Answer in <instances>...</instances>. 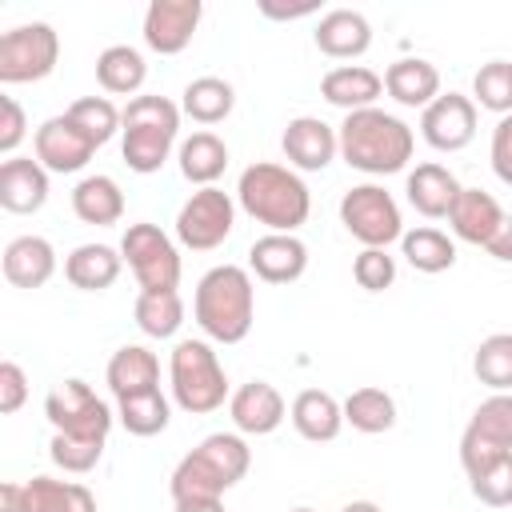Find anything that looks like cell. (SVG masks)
Masks as SVG:
<instances>
[{
  "instance_id": "6da1fadb",
  "label": "cell",
  "mask_w": 512,
  "mask_h": 512,
  "mask_svg": "<svg viewBox=\"0 0 512 512\" xmlns=\"http://www.w3.org/2000/svg\"><path fill=\"white\" fill-rule=\"evenodd\" d=\"M336 136H340L344 164L356 168V172H368V176H392V172H400L412 160V148H416L412 128L400 116L384 112V108L348 112L344 124L336 128Z\"/></svg>"
},
{
  "instance_id": "7a4b0ae2",
  "label": "cell",
  "mask_w": 512,
  "mask_h": 512,
  "mask_svg": "<svg viewBox=\"0 0 512 512\" xmlns=\"http://www.w3.org/2000/svg\"><path fill=\"white\" fill-rule=\"evenodd\" d=\"M192 316H196V324L208 340L240 344L252 332V320H256V288H252L248 268H240V264L208 268L196 284Z\"/></svg>"
},
{
  "instance_id": "3957f363",
  "label": "cell",
  "mask_w": 512,
  "mask_h": 512,
  "mask_svg": "<svg viewBox=\"0 0 512 512\" xmlns=\"http://www.w3.org/2000/svg\"><path fill=\"white\" fill-rule=\"evenodd\" d=\"M236 200L240 208L264 224L268 232H296L308 212H312V192L308 184L284 168V164H272V160H260V164H248L240 172V184H236Z\"/></svg>"
},
{
  "instance_id": "277c9868",
  "label": "cell",
  "mask_w": 512,
  "mask_h": 512,
  "mask_svg": "<svg viewBox=\"0 0 512 512\" xmlns=\"http://www.w3.org/2000/svg\"><path fill=\"white\" fill-rule=\"evenodd\" d=\"M252 468V448L236 432L204 436L172 472V500H220Z\"/></svg>"
},
{
  "instance_id": "5b68a950",
  "label": "cell",
  "mask_w": 512,
  "mask_h": 512,
  "mask_svg": "<svg viewBox=\"0 0 512 512\" xmlns=\"http://www.w3.org/2000/svg\"><path fill=\"white\" fill-rule=\"evenodd\" d=\"M120 152L124 164L140 176L160 172V164L168 160L176 132H180V108L168 96H132L120 120Z\"/></svg>"
},
{
  "instance_id": "8992f818",
  "label": "cell",
  "mask_w": 512,
  "mask_h": 512,
  "mask_svg": "<svg viewBox=\"0 0 512 512\" xmlns=\"http://www.w3.org/2000/svg\"><path fill=\"white\" fill-rule=\"evenodd\" d=\"M168 380H172L176 408H184L188 416H208L224 400H232L224 364L208 340H180L168 360Z\"/></svg>"
},
{
  "instance_id": "52a82bcc",
  "label": "cell",
  "mask_w": 512,
  "mask_h": 512,
  "mask_svg": "<svg viewBox=\"0 0 512 512\" xmlns=\"http://www.w3.org/2000/svg\"><path fill=\"white\" fill-rule=\"evenodd\" d=\"M512 452V392H492L472 412L464 436H460V464L468 476H480L500 456Z\"/></svg>"
},
{
  "instance_id": "ba28073f",
  "label": "cell",
  "mask_w": 512,
  "mask_h": 512,
  "mask_svg": "<svg viewBox=\"0 0 512 512\" xmlns=\"http://www.w3.org/2000/svg\"><path fill=\"white\" fill-rule=\"evenodd\" d=\"M60 60V36L52 24L32 20L8 28L0 36V84H32L44 80Z\"/></svg>"
},
{
  "instance_id": "9c48e42d",
  "label": "cell",
  "mask_w": 512,
  "mask_h": 512,
  "mask_svg": "<svg viewBox=\"0 0 512 512\" xmlns=\"http://www.w3.org/2000/svg\"><path fill=\"white\" fill-rule=\"evenodd\" d=\"M120 256L128 260L140 292H176L180 284V252L156 224H128L120 240Z\"/></svg>"
},
{
  "instance_id": "30bf717a",
  "label": "cell",
  "mask_w": 512,
  "mask_h": 512,
  "mask_svg": "<svg viewBox=\"0 0 512 512\" xmlns=\"http://www.w3.org/2000/svg\"><path fill=\"white\" fill-rule=\"evenodd\" d=\"M44 416H48L52 432H60V436L108 444L112 408H108L84 380H64V384H56V388L48 392V400H44Z\"/></svg>"
},
{
  "instance_id": "8fae6325",
  "label": "cell",
  "mask_w": 512,
  "mask_h": 512,
  "mask_svg": "<svg viewBox=\"0 0 512 512\" xmlns=\"http://www.w3.org/2000/svg\"><path fill=\"white\" fill-rule=\"evenodd\" d=\"M340 224L364 244V248H388L404 236L400 204L380 184H356L340 200Z\"/></svg>"
},
{
  "instance_id": "7c38bea8",
  "label": "cell",
  "mask_w": 512,
  "mask_h": 512,
  "mask_svg": "<svg viewBox=\"0 0 512 512\" xmlns=\"http://www.w3.org/2000/svg\"><path fill=\"white\" fill-rule=\"evenodd\" d=\"M232 224H236V204L224 188H196L180 216H176V240L192 252H212L220 248L228 236H232Z\"/></svg>"
},
{
  "instance_id": "4fadbf2b",
  "label": "cell",
  "mask_w": 512,
  "mask_h": 512,
  "mask_svg": "<svg viewBox=\"0 0 512 512\" xmlns=\"http://www.w3.org/2000/svg\"><path fill=\"white\" fill-rule=\"evenodd\" d=\"M420 136L436 152H460L476 136V104L472 96L460 92H440L424 112H420Z\"/></svg>"
},
{
  "instance_id": "5bb4252c",
  "label": "cell",
  "mask_w": 512,
  "mask_h": 512,
  "mask_svg": "<svg viewBox=\"0 0 512 512\" xmlns=\"http://www.w3.org/2000/svg\"><path fill=\"white\" fill-rule=\"evenodd\" d=\"M36 160L48 168V172H80L92 152L100 148L68 112L60 116H48L40 128H36Z\"/></svg>"
},
{
  "instance_id": "9a60e30c",
  "label": "cell",
  "mask_w": 512,
  "mask_h": 512,
  "mask_svg": "<svg viewBox=\"0 0 512 512\" xmlns=\"http://www.w3.org/2000/svg\"><path fill=\"white\" fill-rule=\"evenodd\" d=\"M200 16H204L200 0H152L144 12V44L160 56H176L192 44Z\"/></svg>"
},
{
  "instance_id": "2e32d148",
  "label": "cell",
  "mask_w": 512,
  "mask_h": 512,
  "mask_svg": "<svg viewBox=\"0 0 512 512\" xmlns=\"http://www.w3.org/2000/svg\"><path fill=\"white\" fill-rule=\"evenodd\" d=\"M280 148H284V156H288L292 168H300V172H324L336 160V152H340V136L320 116H296V120H288V128L280 136Z\"/></svg>"
},
{
  "instance_id": "e0dca14e",
  "label": "cell",
  "mask_w": 512,
  "mask_h": 512,
  "mask_svg": "<svg viewBox=\"0 0 512 512\" xmlns=\"http://www.w3.org/2000/svg\"><path fill=\"white\" fill-rule=\"evenodd\" d=\"M248 268L256 272V280L264 284H292L304 276L308 268V248L300 236L292 232H264L252 248H248Z\"/></svg>"
},
{
  "instance_id": "ac0fdd59",
  "label": "cell",
  "mask_w": 512,
  "mask_h": 512,
  "mask_svg": "<svg viewBox=\"0 0 512 512\" xmlns=\"http://www.w3.org/2000/svg\"><path fill=\"white\" fill-rule=\"evenodd\" d=\"M228 412H232L236 432H244V436H268V432H276L284 424L288 404H284V396L268 380H248V384H240L232 392Z\"/></svg>"
},
{
  "instance_id": "d6986e66",
  "label": "cell",
  "mask_w": 512,
  "mask_h": 512,
  "mask_svg": "<svg viewBox=\"0 0 512 512\" xmlns=\"http://www.w3.org/2000/svg\"><path fill=\"white\" fill-rule=\"evenodd\" d=\"M48 200V168L32 156H8L0 164V208L16 216L40 212Z\"/></svg>"
},
{
  "instance_id": "ffe728a7",
  "label": "cell",
  "mask_w": 512,
  "mask_h": 512,
  "mask_svg": "<svg viewBox=\"0 0 512 512\" xmlns=\"http://www.w3.org/2000/svg\"><path fill=\"white\" fill-rule=\"evenodd\" d=\"M380 92H384V76H376L364 64H340V68L324 72V80H320V96L332 108H344V116L360 112V108H376Z\"/></svg>"
},
{
  "instance_id": "44dd1931",
  "label": "cell",
  "mask_w": 512,
  "mask_h": 512,
  "mask_svg": "<svg viewBox=\"0 0 512 512\" xmlns=\"http://www.w3.org/2000/svg\"><path fill=\"white\" fill-rule=\"evenodd\" d=\"M104 380H108L116 400L152 392V388H160V360L144 344H124V348L112 352V360L104 368Z\"/></svg>"
},
{
  "instance_id": "7402d4cb",
  "label": "cell",
  "mask_w": 512,
  "mask_h": 512,
  "mask_svg": "<svg viewBox=\"0 0 512 512\" xmlns=\"http://www.w3.org/2000/svg\"><path fill=\"white\" fill-rule=\"evenodd\" d=\"M316 48L332 60H352L372 48V24L352 8H332L316 24Z\"/></svg>"
},
{
  "instance_id": "603a6c76",
  "label": "cell",
  "mask_w": 512,
  "mask_h": 512,
  "mask_svg": "<svg viewBox=\"0 0 512 512\" xmlns=\"http://www.w3.org/2000/svg\"><path fill=\"white\" fill-rule=\"evenodd\" d=\"M288 416H292V428H296L304 440H312V444H328V440H336L340 428H344V404H340L332 392H324V388H304V392H296Z\"/></svg>"
},
{
  "instance_id": "cb8c5ba5",
  "label": "cell",
  "mask_w": 512,
  "mask_h": 512,
  "mask_svg": "<svg viewBox=\"0 0 512 512\" xmlns=\"http://www.w3.org/2000/svg\"><path fill=\"white\" fill-rule=\"evenodd\" d=\"M448 224L464 244H480L484 248L496 236V228L504 224V208L484 188H460V196H456V204L448 212Z\"/></svg>"
},
{
  "instance_id": "d4e9b609",
  "label": "cell",
  "mask_w": 512,
  "mask_h": 512,
  "mask_svg": "<svg viewBox=\"0 0 512 512\" xmlns=\"http://www.w3.org/2000/svg\"><path fill=\"white\" fill-rule=\"evenodd\" d=\"M404 192H408V204H412L420 216L440 220V216L452 212V204H456V196H460V184H456V176H452L444 164H432V160H428V164H416V168L408 172Z\"/></svg>"
},
{
  "instance_id": "484cf974",
  "label": "cell",
  "mask_w": 512,
  "mask_h": 512,
  "mask_svg": "<svg viewBox=\"0 0 512 512\" xmlns=\"http://www.w3.org/2000/svg\"><path fill=\"white\" fill-rule=\"evenodd\" d=\"M56 272V248L44 236H16L4 248V280L16 288H40Z\"/></svg>"
},
{
  "instance_id": "4316f807",
  "label": "cell",
  "mask_w": 512,
  "mask_h": 512,
  "mask_svg": "<svg viewBox=\"0 0 512 512\" xmlns=\"http://www.w3.org/2000/svg\"><path fill=\"white\" fill-rule=\"evenodd\" d=\"M384 92L404 108H428L440 96V72H436V64H428L420 56H404V60L388 64Z\"/></svg>"
},
{
  "instance_id": "83f0119b",
  "label": "cell",
  "mask_w": 512,
  "mask_h": 512,
  "mask_svg": "<svg viewBox=\"0 0 512 512\" xmlns=\"http://www.w3.org/2000/svg\"><path fill=\"white\" fill-rule=\"evenodd\" d=\"M120 268H124V256L116 248H108V244H80L64 260V276L80 292H104V288H112L120 280Z\"/></svg>"
},
{
  "instance_id": "f1b7e54d",
  "label": "cell",
  "mask_w": 512,
  "mask_h": 512,
  "mask_svg": "<svg viewBox=\"0 0 512 512\" xmlns=\"http://www.w3.org/2000/svg\"><path fill=\"white\" fill-rule=\"evenodd\" d=\"M72 212L84 220V224H96V228H108L124 216V192L112 176H84L76 188H72Z\"/></svg>"
},
{
  "instance_id": "f546056e",
  "label": "cell",
  "mask_w": 512,
  "mask_h": 512,
  "mask_svg": "<svg viewBox=\"0 0 512 512\" xmlns=\"http://www.w3.org/2000/svg\"><path fill=\"white\" fill-rule=\"evenodd\" d=\"M24 512H96V496L76 480L32 476L24 484Z\"/></svg>"
},
{
  "instance_id": "4dcf8cb0",
  "label": "cell",
  "mask_w": 512,
  "mask_h": 512,
  "mask_svg": "<svg viewBox=\"0 0 512 512\" xmlns=\"http://www.w3.org/2000/svg\"><path fill=\"white\" fill-rule=\"evenodd\" d=\"M224 168H228V144L216 132H192L180 144V172L188 184L212 188L224 176Z\"/></svg>"
},
{
  "instance_id": "1f68e13d",
  "label": "cell",
  "mask_w": 512,
  "mask_h": 512,
  "mask_svg": "<svg viewBox=\"0 0 512 512\" xmlns=\"http://www.w3.org/2000/svg\"><path fill=\"white\" fill-rule=\"evenodd\" d=\"M144 76H148V64H144V56L132 44H112V48H104L96 56V80L112 96L140 92L144 88Z\"/></svg>"
},
{
  "instance_id": "d6a6232c",
  "label": "cell",
  "mask_w": 512,
  "mask_h": 512,
  "mask_svg": "<svg viewBox=\"0 0 512 512\" xmlns=\"http://www.w3.org/2000/svg\"><path fill=\"white\" fill-rule=\"evenodd\" d=\"M344 424H352L356 432L364 436H376V432H388L396 424V400L384 392V388H356L348 400H344Z\"/></svg>"
},
{
  "instance_id": "836d02e7",
  "label": "cell",
  "mask_w": 512,
  "mask_h": 512,
  "mask_svg": "<svg viewBox=\"0 0 512 512\" xmlns=\"http://www.w3.org/2000/svg\"><path fill=\"white\" fill-rule=\"evenodd\" d=\"M232 104H236V92H232V84L220 80V76H196V80L184 88V100H180V108H184L196 124H220V120L232 112Z\"/></svg>"
},
{
  "instance_id": "e575fe53",
  "label": "cell",
  "mask_w": 512,
  "mask_h": 512,
  "mask_svg": "<svg viewBox=\"0 0 512 512\" xmlns=\"http://www.w3.org/2000/svg\"><path fill=\"white\" fill-rule=\"evenodd\" d=\"M400 248H404V260L416 268V272H448L456 264V244L440 232V228H412L400 236Z\"/></svg>"
},
{
  "instance_id": "d590c367",
  "label": "cell",
  "mask_w": 512,
  "mask_h": 512,
  "mask_svg": "<svg viewBox=\"0 0 512 512\" xmlns=\"http://www.w3.org/2000/svg\"><path fill=\"white\" fill-rule=\"evenodd\" d=\"M132 312H136L140 332L152 336V340H168L184 324V300H180V292H140Z\"/></svg>"
},
{
  "instance_id": "8d00e7d4",
  "label": "cell",
  "mask_w": 512,
  "mask_h": 512,
  "mask_svg": "<svg viewBox=\"0 0 512 512\" xmlns=\"http://www.w3.org/2000/svg\"><path fill=\"white\" fill-rule=\"evenodd\" d=\"M116 416L132 436H160L172 420V408H168V396L160 388H152V392H140L128 400H116Z\"/></svg>"
},
{
  "instance_id": "74e56055",
  "label": "cell",
  "mask_w": 512,
  "mask_h": 512,
  "mask_svg": "<svg viewBox=\"0 0 512 512\" xmlns=\"http://www.w3.org/2000/svg\"><path fill=\"white\" fill-rule=\"evenodd\" d=\"M472 372L492 392H512V332H492L472 356Z\"/></svg>"
},
{
  "instance_id": "f35d334b",
  "label": "cell",
  "mask_w": 512,
  "mask_h": 512,
  "mask_svg": "<svg viewBox=\"0 0 512 512\" xmlns=\"http://www.w3.org/2000/svg\"><path fill=\"white\" fill-rule=\"evenodd\" d=\"M472 104L512 116V60H488L472 76Z\"/></svg>"
},
{
  "instance_id": "ab89813d",
  "label": "cell",
  "mask_w": 512,
  "mask_h": 512,
  "mask_svg": "<svg viewBox=\"0 0 512 512\" xmlns=\"http://www.w3.org/2000/svg\"><path fill=\"white\" fill-rule=\"evenodd\" d=\"M68 116H72L96 144H108V140L120 132V120H124V112H120L108 96H80V100L68 104Z\"/></svg>"
},
{
  "instance_id": "60d3db41",
  "label": "cell",
  "mask_w": 512,
  "mask_h": 512,
  "mask_svg": "<svg viewBox=\"0 0 512 512\" xmlns=\"http://www.w3.org/2000/svg\"><path fill=\"white\" fill-rule=\"evenodd\" d=\"M48 456H52V464L56 468H64V472H92L96 464H100V456H104V444H96V440H76V436H60V432H52V444H48Z\"/></svg>"
},
{
  "instance_id": "b9f144b4",
  "label": "cell",
  "mask_w": 512,
  "mask_h": 512,
  "mask_svg": "<svg viewBox=\"0 0 512 512\" xmlns=\"http://www.w3.org/2000/svg\"><path fill=\"white\" fill-rule=\"evenodd\" d=\"M472 496L488 508H508L512 504V452L500 456L492 468H484L480 476H468Z\"/></svg>"
},
{
  "instance_id": "7bdbcfd3",
  "label": "cell",
  "mask_w": 512,
  "mask_h": 512,
  "mask_svg": "<svg viewBox=\"0 0 512 512\" xmlns=\"http://www.w3.org/2000/svg\"><path fill=\"white\" fill-rule=\"evenodd\" d=\"M352 276H356V284L364 292H384L396 280V260L388 256V248H364L352 260Z\"/></svg>"
},
{
  "instance_id": "ee69618b",
  "label": "cell",
  "mask_w": 512,
  "mask_h": 512,
  "mask_svg": "<svg viewBox=\"0 0 512 512\" xmlns=\"http://www.w3.org/2000/svg\"><path fill=\"white\" fill-rule=\"evenodd\" d=\"M24 400H28V376L16 360H4L0 364V412L12 416L24 408Z\"/></svg>"
},
{
  "instance_id": "f6af8a7d",
  "label": "cell",
  "mask_w": 512,
  "mask_h": 512,
  "mask_svg": "<svg viewBox=\"0 0 512 512\" xmlns=\"http://www.w3.org/2000/svg\"><path fill=\"white\" fill-rule=\"evenodd\" d=\"M28 132V120H24V108L12 100V96H0V152L12 156L16 144L24 140Z\"/></svg>"
},
{
  "instance_id": "bcb514c9",
  "label": "cell",
  "mask_w": 512,
  "mask_h": 512,
  "mask_svg": "<svg viewBox=\"0 0 512 512\" xmlns=\"http://www.w3.org/2000/svg\"><path fill=\"white\" fill-rule=\"evenodd\" d=\"M492 172L512 188V116H500L492 128Z\"/></svg>"
},
{
  "instance_id": "7dc6e473",
  "label": "cell",
  "mask_w": 512,
  "mask_h": 512,
  "mask_svg": "<svg viewBox=\"0 0 512 512\" xmlns=\"http://www.w3.org/2000/svg\"><path fill=\"white\" fill-rule=\"evenodd\" d=\"M484 252H488L492 260L512 264V216H504V224H500V228H496V236L484 244Z\"/></svg>"
},
{
  "instance_id": "c3c4849f",
  "label": "cell",
  "mask_w": 512,
  "mask_h": 512,
  "mask_svg": "<svg viewBox=\"0 0 512 512\" xmlns=\"http://www.w3.org/2000/svg\"><path fill=\"white\" fill-rule=\"evenodd\" d=\"M0 512H24V484L16 480L0 484Z\"/></svg>"
},
{
  "instance_id": "681fc988",
  "label": "cell",
  "mask_w": 512,
  "mask_h": 512,
  "mask_svg": "<svg viewBox=\"0 0 512 512\" xmlns=\"http://www.w3.org/2000/svg\"><path fill=\"white\" fill-rule=\"evenodd\" d=\"M260 12H264V16H272V20H296V16H308V12H316V4H296V8H280V4L264 0V4H260Z\"/></svg>"
},
{
  "instance_id": "f907efd6",
  "label": "cell",
  "mask_w": 512,
  "mask_h": 512,
  "mask_svg": "<svg viewBox=\"0 0 512 512\" xmlns=\"http://www.w3.org/2000/svg\"><path fill=\"white\" fill-rule=\"evenodd\" d=\"M176 512H224L220 500H176Z\"/></svg>"
},
{
  "instance_id": "816d5d0a",
  "label": "cell",
  "mask_w": 512,
  "mask_h": 512,
  "mask_svg": "<svg viewBox=\"0 0 512 512\" xmlns=\"http://www.w3.org/2000/svg\"><path fill=\"white\" fill-rule=\"evenodd\" d=\"M340 512H384L380 504H372V500H352V504H344Z\"/></svg>"
},
{
  "instance_id": "f5cc1de1",
  "label": "cell",
  "mask_w": 512,
  "mask_h": 512,
  "mask_svg": "<svg viewBox=\"0 0 512 512\" xmlns=\"http://www.w3.org/2000/svg\"><path fill=\"white\" fill-rule=\"evenodd\" d=\"M292 512H316V508H292Z\"/></svg>"
}]
</instances>
